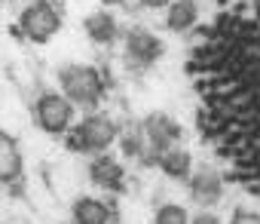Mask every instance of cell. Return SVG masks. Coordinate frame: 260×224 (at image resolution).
<instances>
[{
  "label": "cell",
  "mask_w": 260,
  "mask_h": 224,
  "mask_svg": "<svg viewBox=\"0 0 260 224\" xmlns=\"http://www.w3.org/2000/svg\"><path fill=\"white\" fill-rule=\"evenodd\" d=\"M58 83H61V95L83 107H95L104 95V77L92 65H64L58 71Z\"/></svg>",
  "instance_id": "obj_1"
},
{
  "label": "cell",
  "mask_w": 260,
  "mask_h": 224,
  "mask_svg": "<svg viewBox=\"0 0 260 224\" xmlns=\"http://www.w3.org/2000/svg\"><path fill=\"white\" fill-rule=\"evenodd\" d=\"M19 31L31 43H46L61 31V13L49 0H31L19 16Z\"/></svg>",
  "instance_id": "obj_2"
},
{
  "label": "cell",
  "mask_w": 260,
  "mask_h": 224,
  "mask_svg": "<svg viewBox=\"0 0 260 224\" xmlns=\"http://www.w3.org/2000/svg\"><path fill=\"white\" fill-rule=\"evenodd\" d=\"M119 129L116 123L107 117V114H86L77 126H74V151H83V154H104L113 142H116Z\"/></svg>",
  "instance_id": "obj_3"
},
{
  "label": "cell",
  "mask_w": 260,
  "mask_h": 224,
  "mask_svg": "<svg viewBox=\"0 0 260 224\" xmlns=\"http://www.w3.org/2000/svg\"><path fill=\"white\" fill-rule=\"evenodd\" d=\"M34 123L46 135H64L74 126V101L61 92H43L34 101Z\"/></svg>",
  "instance_id": "obj_4"
},
{
  "label": "cell",
  "mask_w": 260,
  "mask_h": 224,
  "mask_svg": "<svg viewBox=\"0 0 260 224\" xmlns=\"http://www.w3.org/2000/svg\"><path fill=\"white\" fill-rule=\"evenodd\" d=\"M166 52L162 40L144 28H132L125 34V59L128 65H135V68H150L153 62H159Z\"/></svg>",
  "instance_id": "obj_5"
},
{
  "label": "cell",
  "mask_w": 260,
  "mask_h": 224,
  "mask_svg": "<svg viewBox=\"0 0 260 224\" xmlns=\"http://www.w3.org/2000/svg\"><path fill=\"white\" fill-rule=\"evenodd\" d=\"M141 135L147 142V148L153 151V157H159L162 151H169L172 145H181V126L169 117V114H150L141 123Z\"/></svg>",
  "instance_id": "obj_6"
},
{
  "label": "cell",
  "mask_w": 260,
  "mask_h": 224,
  "mask_svg": "<svg viewBox=\"0 0 260 224\" xmlns=\"http://www.w3.org/2000/svg\"><path fill=\"white\" fill-rule=\"evenodd\" d=\"M187 187H190V197H193L202 209L217 206L220 197H223V178H220V172L211 169V166H199V169H193L190 178H187Z\"/></svg>",
  "instance_id": "obj_7"
},
{
  "label": "cell",
  "mask_w": 260,
  "mask_h": 224,
  "mask_svg": "<svg viewBox=\"0 0 260 224\" xmlns=\"http://www.w3.org/2000/svg\"><path fill=\"white\" fill-rule=\"evenodd\" d=\"M25 172V160L19 151V142L0 129V184H16Z\"/></svg>",
  "instance_id": "obj_8"
},
{
  "label": "cell",
  "mask_w": 260,
  "mask_h": 224,
  "mask_svg": "<svg viewBox=\"0 0 260 224\" xmlns=\"http://www.w3.org/2000/svg\"><path fill=\"white\" fill-rule=\"evenodd\" d=\"M89 178H92V184H98L101 190H122V184H125V169H122L116 160H110L107 154H98V157L92 160V166H89Z\"/></svg>",
  "instance_id": "obj_9"
},
{
  "label": "cell",
  "mask_w": 260,
  "mask_h": 224,
  "mask_svg": "<svg viewBox=\"0 0 260 224\" xmlns=\"http://www.w3.org/2000/svg\"><path fill=\"white\" fill-rule=\"evenodd\" d=\"M74 224H110V206L98 197H77L71 206Z\"/></svg>",
  "instance_id": "obj_10"
},
{
  "label": "cell",
  "mask_w": 260,
  "mask_h": 224,
  "mask_svg": "<svg viewBox=\"0 0 260 224\" xmlns=\"http://www.w3.org/2000/svg\"><path fill=\"white\" fill-rule=\"evenodd\" d=\"M199 22V4L196 0H169L166 7V28L175 34L190 31Z\"/></svg>",
  "instance_id": "obj_11"
},
{
  "label": "cell",
  "mask_w": 260,
  "mask_h": 224,
  "mask_svg": "<svg viewBox=\"0 0 260 224\" xmlns=\"http://www.w3.org/2000/svg\"><path fill=\"white\" fill-rule=\"evenodd\" d=\"M156 163H159V169H162L169 178H175V181H187L190 172H193V157H190V151L181 148V145H172L169 151H162V154L156 157Z\"/></svg>",
  "instance_id": "obj_12"
},
{
  "label": "cell",
  "mask_w": 260,
  "mask_h": 224,
  "mask_svg": "<svg viewBox=\"0 0 260 224\" xmlns=\"http://www.w3.org/2000/svg\"><path fill=\"white\" fill-rule=\"evenodd\" d=\"M83 28H86V34H89V40L92 43H113L116 37H119V22L107 13V10H101V13H92V16H86L83 19Z\"/></svg>",
  "instance_id": "obj_13"
},
{
  "label": "cell",
  "mask_w": 260,
  "mask_h": 224,
  "mask_svg": "<svg viewBox=\"0 0 260 224\" xmlns=\"http://www.w3.org/2000/svg\"><path fill=\"white\" fill-rule=\"evenodd\" d=\"M153 224H190V215L178 203H162L153 215Z\"/></svg>",
  "instance_id": "obj_14"
},
{
  "label": "cell",
  "mask_w": 260,
  "mask_h": 224,
  "mask_svg": "<svg viewBox=\"0 0 260 224\" xmlns=\"http://www.w3.org/2000/svg\"><path fill=\"white\" fill-rule=\"evenodd\" d=\"M230 224H260V212H248V209H239L233 215Z\"/></svg>",
  "instance_id": "obj_15"
},
{
  "label": "cell",
  "mask_w": 260,
  "mask_h": 224,
  "mask_svg": "<svg viewBox=\"0 0 260 224\" xmlns=\"http://www.w3.org/2000/svg\"><path fill=\"white\" fill-rule=\"evenodd\" d=\"M190 224H220V218H217V215H211V212H205V209H202V212H199V215H193V218H190Z\"/></svg>",
  "instance_id": "obj_16"
},
{
  "label": "cell",
  "mask_w": 260,
  "mask_h": 224,
  "mask_svg": "<svg viewBox=\"0 0 260 224\" xmlns=\"http://www.w3.org/2000/svg\"><path fill=\"white\" fill-rule=\"evenodd\" d=\"M138 4H141L144 10H166L169 0H138Z\"/></svg>",
  "instance_id": "obj_17"
},
{
  "label": "cell",
  "mask_w": 260,
  "mask_h": 224,
  "mask_svg": "<svg viewBox=\"0 0 260 224\" xmlns=\"http://www.w3.org/2000/svg\"><path fill=\"white\" fill-rule=\"evenodd\" d=\"M101 4H107V7H122L125 0H101Z\"/></svg>",
  "instance_id": "obj_18"
},
{
  "label": "cell",
  "mask_w": 260,
  "mask_h": 224,
  "mask_svg": "<svg viewBox=\"0 0 260 224\" xmlns=\"http://www.w3.org/2000/svg\"><path fill=\"white\" fill-rule=\"evenodd\" d=\"M49 4H55V0H49Z\"/></svg>",
  "instance_id": "obj_19"
}]
</instances>
